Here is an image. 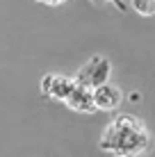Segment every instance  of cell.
<instances>
[{"label": "cell", "mask_w": 155, "mask_h": 157, "mask_svg": "<svg viewBox=\"0 0 155 157\" xmlns=\"http://www.w3.org/2000/svg\"><path fill=\"white\" fill-rule=\"evenodd\" d=\"M110 78H112V64H110V59L103 57V55H94L78 71L76 82L80 86H87V89H96V86L110 82Z\"/></svg>", "instance_id": "cell-2"}, {"label": "cell", "mask_w": 155, "mask_h": 157, "mask_svg": "<svg viewBox=\"0 0 155 157\" xmlns=\"http://www.w3.org/2000/svg\"><path fill=\"white\" fill-rule=\"evenodd\" d=\"M98 146L105 153H114L119 157H137L151 148V134L141 118L132 114H119L100 134Z\"/></svg>", "instance_id": "cell-1"}, {"label": "cell", "mask_w": 155, "mask_h": 157, "mask_svg": "<svg viewBox=\"0 0 155 157\" xmlns=\"http://www.w3.org/2000/svg\"><path fill=\"white\" fill-rule=\"evenodd\" d=\"M91 96H94V107L98 112H114V109H119V105L123 102L121 89L114 86V84H110V82L91 89Z\"/></svg>", "instance_id": "cell-4"}, {"label": "cell", "mask_w": 155, "mask_h": 157, "mask_svg": "<svg viewBox=\"0 0 155 157\" xmlns=\"http://www.w3.org/2000/svg\"><path fill=\"white\" fill-rule=\"evenodd\" d=\"M73 86H76V78H66V75H57V73L44 75L39 82L41 94L50 100H57V102L66 100V96L73 91Z\"/></svg>", "instance_id": "cell-3"}, {"label": "cell", "mask_w": 155, "mask_h": 157, "mask_svg": "<svg viewBox=\"0 0 155 157\" xmlns=\"http://www.w3.org/2000/svg\"><path fill=\"white\" fill-rule=\"evenodd\" d=\"M37 2H41V5H50V7H55V5H62V2H66V0H37Z\"/></svg>", "instance_id": "cell-8"}, {"label": "cell", "mask_w": 155, "mask_h": 157, "mask_svg": "<svg viewBox=\"0 0 155 157\" xmlns=\"http://www.w3.org/2000/svg\"><path fill=\"white\" fill-rule=\"evenodd\" d=\"M128 7L132 12H137L139 16H144V18H148V16L155 14V0H130Z\"/></svg>", "instance_id": "cell-6"}, {"label": "cell", "mask_w": 155, "mask_h": 157, "mask_svg": "<svg viewBox=\"0 0 155 157\" xmlns=\"http://www.w3.org/2000/svg\"><path fill=\"white\" fill-rule=\"evenodd\" d=\"M98 2H110V5H114L116 9H121V12H126V9H128V5L123 2V0H98Z\"/></svg>", "instance_id": "cell-7"}, {"label": "cell", "mask_w": 155, "mask_h": 157, "mask_svg": "<svg viewBox=\"0 0 155 157\" xmlns=\"http://www.w3.org/2000/svg\"><path fill=\"white\" fill-rule=\"evenodd\" d=\"M64 105H66L71 112H80V114H91V112H96L91 89H87V86H80L78 82H76V86H73V91L66 96Z\"/></svg>", "instance_id": "cell-5"}]
</instances>
